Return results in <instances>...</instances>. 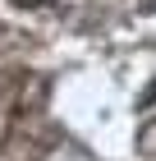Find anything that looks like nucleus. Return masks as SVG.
I'll return each mask as SVG.
<instances>
[{"instance_id": "obj_1", "label": "nucleus", "mask_w": 156, "mask_h": 161, "mask_svg": "<svg viewBox=\"0 0 156 161\" xmlns=\"http://www.w3.org/2000/svg\"><path fill=\"white\" fill-rule=\"evenodd\" d=\"M138 152H147V157H156V120H147L143 129H138Z\"/></svg>"}, {"instance_id": "obj_2", "label": "nucleus", "mask_w": 156, "mask_h": 161, "mask_svg": "<svg viewBox=\"0 0 156 161\" xmlns=\"http://www.w3.org/2000/svg\"><path fill=\"white\" fill-rule=\"evenodd\" d=\"M156 101V78H152V87H143V92H138V106H152Z\"/></svg>"}, {"instance_id": "obj_3", "label": "nucleus", "mask_w": 156, "mask_h": 161, "mask_svg": "<svg viewBox=\"0 0 156 161\" xmlns=\"http://www.w3.org/2000/svg\"><path fill=\"white\" fill-rule=\"evenodd\" d=\"M19 9H41V5H55V0H14Z\"/></svg>"}, {"instance_id": "obj_4", "label": "nucleus", "mask_w": 156, "mask_h": 161, "mask_svg": "<svg viewBox=\"0 0 156 161\" xmlns=\"http://www.w3.org/2000/svg\"><path fill=\"white\" fill-rule=\"evenodd\" d=\"M138 9H147V14H156V0H138Z\"/></svg>"}, {"instance_id": "obj_5", "label": "nucleus", "mask_w": 156, "mask_h": 161, "mask_svg": "<svg viewBox=\"0 0 156 161\" xmlns=\"http://www.w3.org/2000/svg\"><path fill=\"white\" fill-rule=\"evenodd\" d=\"M0 42H5V28H0Z\"/></svg>"}]
</instances>
